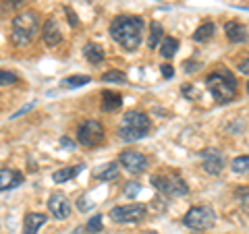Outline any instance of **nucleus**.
<instances>
[{"instance_id":"obj_1","label":"nucleus","mask_w":249,"mask_h":234,"mask_svg":"<svg viewBox=\"0 0 249 234\" xmlns=\"http://www.w3.org/2000/svg\"><path fill=\"white\" fill-rule=\"evenodd\" d=\"M145 23L135 15H121L110 23V37L127 52H135L142 46Z\"/></svg>"},{"instance_id":"obj_2","label":"nucleus","mask_w":249,"mask_h":234,"mask_svg":"<svg viewBox=\"0 0 249 234\" xmlns=\"http://www.w3.org/2000/svg\"><path fill=\"white\" fill-rule=\"evenodd\" d=\"M206 85H208V91L212 93V98L218 104L232 102L239 91V83L235 79V75H232L229 68H222V67L214 68V71L206 77Z\"/></svg>"},{"instance_id":"obj_3","label":"nucleus","mask_w":249,"mask_h":234,"mask_svg":"<svg viewBox=\"0 0 249 234\" xmlns=\"http://www.w3.org/2000/svg\"><path fill=\"white\" fill-rule=\"evenodd\" d=\"M11 42L17 46V48H27V46L34 42L36 33L40 31V15L36 11H25L19 13L17 17L11 23Z\"/></svg>"},{"instance_id":"obj_4","label":"nucleus","mask_w":249,"mask_h":234,"mask_svg":"<svg viewBox=\"0 0 249 234\" xmlns=\"http://www.w3.org/2000/svg\"><path fill=\"white\" fill-rule=\"evenodd\" d=\"M150 131H152L150 116L139 112V110H129V112H124L123 120H121L119 137L124 143H133V141H139V139L147 137Z\"/></svg>"},{"instance_id":"obj_5","label":"nucleus","mask_w":249,"mask_h":234,"mask_svg":"<svg viewBox=\"0 0 249 234\" xmlns=\"http://www.w3.org/2000/svg\"><path fill=\"white\" fill-rule=\"evenodd\" d=\"M152 184L166 197H183L189 193V186L181 178V174H154Z\"/></svg>"},{"instance_id":"obj_6","label":"nucleus","mask_w":249,"mask_h":234,"mask_svg":"<svg viewBox=\"0 0 249 234\" xmlns=\"http://www.w3.org/2000/svg\"><path fill=\"white\" fill-rule=\"evenodd\" d=\"M216 222V214L212 207H206V205H199V207H191L189 212L185 214L183 217V224L191 230H208L212 228Z\"/></svg>"},{"instance_id":"obj_7","label":"nucleus","mask_w":249,"mask_h":234,"mask_svg":"<svg viewBox=\"0 0 249 234\" xmlns=\"http://www.w3.org/2000/svg\"><path fill=\"white\" fill-rule=\"evenodd\" d=\"M106 139V131L98 120H85L77 129V141L85 147H96Z\"/></svg>"},{"instance_id":"obj_8","label":"nucleus","mask_w":249,"mask_h":234,"mask_svg":"<svg viewBox=\"0 0 249 234\" xmlns=\"http://www.w3.org/2000/svg\"><path fill=\"white\" fill-rule=\"evenodd\" d=\"M147 214V207L142 203H129V205H119V207H112L110 217L116 224H135V222H142Z\"/></svg>"},{"instance_id":"obj_9","label":"nucleus","mask_w":249,"mask_h":234,"mask_svg":"<svg viewBox=\"0 0 249 234\" xmlns=\"http://www.w3.org/2000/svg\"><path fill=\"white\" fill-rule=\"evenodd\" d=\"M119 164L124 170H129L131 174H142V172H145V168H147V158L142 151L127 150V151H123L119 155Z\"/></svg>"},{"instance_id":"obj_10","label":"nucleus","mask_w":249,"mask_h":234,"mask_svg":"<svg viewBox=\"0 0 249 234\" xmlns=\"http://www.w3.org/2000/svg\"><path fill=\"white\" fill-rule=\"evenodd\" d=\"M48 209L56 220H67V217L71 216V201L62 193H52L48 199Z\"/></svg>"},{"instance_id":"obj_11","label":"nucleus","mask_w":249,"mask_h":234,"mask_svg":"<svg viewBox=\"0 0 249 234\" xmlns=\"http://www.w3.org/2000/svg\"><path fill=\"white\" fill-rule=\"evenodd\" d=\"M201 158H204V170L208 174H220L222 172V168H224V155L222 151H218V150H204L201 151Z\"/></svg>"},{"instance_id":"obj_12","label":"nucleus","mask_w":249,"mask_h":234,"mask_svg":"<svg viewBox=\"0 0 249 234\" xmlns=\"http://www.w3.org/2000/svg\"><path fill=\"white\" fill-rule=\"evenodd\" d=\"M42 40H44V44L48 46V48H54V46H58L62 42V31H60L58 21L54 17L46 19L44 27H42Z\"/></svg>"},{"instance_id":"obj_13","label":"nucleus","mask_w":249,"mask_h":234,"mask_svg":"<svg viewBox=\"0 0 249 234\" xmlns=\"http://www.w3.org/2000/svg\"><path fill=\"white\" fill-rule=\"evenodd\" d=\"M23 183V174L19 170H11V168H0V193L2 191H11L15 186H19Z\"/></svg>"},{"instance_id":"obj_14","label":"nucleus","mask_w":249,"mask_h":234,"mask_svg":"<svg viewBox=\"0 0 249 234\" xmlns=\"http://www.w3.org/2000/svg\"><path fill=\"white\" fill-rule=\"evenodd\" d=\"M46 220H48L46 214H37V212L27 214L25 220H23V234H37V230L46 224Z\"/></svg>"},{"instance_id":"obj_15","label":"nucleus","mask_w":249,"mask_h":234,"mask_svg":"<svg viewBox=\"0 0 249 234\" xmlns=\"http://www.w3.org/2000/svg\"><path fill=\"white\" fill-rule=\"evenodd\" d=\"M119 164L116 162H110V164H104L100 166L98 170H93V178L96 181H102V183H108V181H116L119 178Z\"/></svg>"},{"instance_id":"obj_16","label":"nucleus","mask_w":249,"mask_h":234,"mask_svg":"<svg viewBox=\"0 0 249 234\" xmlns=\"http://www.w3.org/2000/svg\"><path fill=\"white\" fill-rule=\"evenodd\" d=\"M224 33H227L229 40L235 42V44L247 40V27L241 25V23H237V21H229L227 25H224Z\"/></svg>"},{"instance_id":"obj_17","label":"nucleus","mask_w":249,"mask_h":234,"mask_svg":"<svg viewBox=\"0 0 249 234\" xmlns=\"http://www.w3.org/2000/svg\"><path fill=\"white\" fill-rule=\"evenodd\" d=\"M121 106H123V96L119 91H110V89L102 91V110L104 112H114V110H119Z\"/></svg>"},{"instance_id":"obj_18","label":"nucleus","mask_w":249,"mask_h":234,"mask_svg":"<svg viewBox=\"0 0 249 234\" xmlns=\"http://www.w3.org/2000/svg\"><path fill=\"white\" fill-rule=\"evenodd\" d=\"M81 168L83 166H67V168H60V170H56V172L52 174V181L62 184V183H67V181H71V178H75L77 174L81 172Z\"/></svg>"},{"instance_id":"obj_19","label":"nucleus","mask_w":249,"mask_h":234,"mask_svg":"<svg viewBox=\"0 0 249 234\" xmlns=\"http://www.w3.org/2000/svg\"><path fill=\"white\" fill-rule=\"evenodd\" d=\"M214 35V23L212 21H206V23H201V25L193 31V42H197V44H204V42H208L210 37Z\"/></svg>"},{"instance_id":"obj_20","label":"nucleus","mask_w":249,"mask_h":234,"mask_svg":"<svg viewBox=\"0 0 249 234\" xmlns=\"http://www.w3.org/2000/svg\"><path fill=\"white\" fill-rule=\"evenodd\" d=\"M83 52H85V58H88L91 65H100V62L106 58V54H104V50H102V46H98V44H85Z\"/></svg>"},{"instance_id":"obj_21","label":"nucleus","mask_w":249,"mask_h":234,"mask_svg":"<svg viewBox=\"0 0 249 234\" xmlns=\"http://www.w3.org/2000/svg\"><path fill=\"white\" fill-rule=\"evenodd\" d=\"M162 37H164V29L158 21H154L150 25V40H147V46H150V50H156L158 48V42H162Z\"/></svg>"},{"instance_id":"obj_22","label":"nucleus","mask_w":249,"mask_h":234,"mask_svg":"<svg viewBox=\"0 0 249 234\" xmlns=\"http://www.w3.org/2000/svg\"><path fill=\"white\" fill-rule=\"evenodd\" d=\"M178 50V40H175V37H162L160 42V54L164 58H173L175 54Z\"/></svg>"},{"instance_id":"obj_23","label":"nucleus","mask_w":249,"mask_h":234,"mask_svg":"<svg viewBox=\"0 0 249 234\" xmlns=\"http://www.w3.org/2000/svg\"><path fill=\"white\" fill-rule=\"evenodd\" d=\"M91 81V77L88 75H73V77H67V79H62V87L67 89H75V87H81V85H88Z\"/></svg>"},{"instance_id":"obj_24","label":"nucleus","mask_w":249,"mask_h":234,"mask_svg":"<svg viewBox=\"0 0 249 234\" xmlns=\"http://www.w3.org/2000/svg\"><path fill=\"white\" fill-rule=\"evenodd\" d=\"M104 83H124L127 81V75H124L123 71H106L102 73V77H100Z\"/></svg>"},{"instance_id":"obj_25","label":"nucleus","mask_w":249,"mask_h":234,"mask_svg":"<svg viewBox=\"0 0 249 234\" xmlns=\"http://www.w3.org/2000/svg\"><path fill=\"white\" fill-rule=\"evenodd\" d=\"M247 166H249V155H239V158L232 160V172H247Z\"/></svg>"},{"instance_id":"obj_26","label":"nucleus","mask_w":249,"mask_h":234,"mask_svg":"<svg viewBox=\"0 0 249 234\" xmlns=\"http://www.w3.org/2000/svg\"><path fill=\"white\" fill-rule=\"evenodd\" d=\"M17 81H19V77L15 75V73L0 68V87H6V85H13V83H17Z\"/></svg>"},{"instance_id":"obj_27","label":"nucleus","mask_w":249,"mask_h":234,"mask_svg":"<svg viewBox=\"0 0 249 234\" xmlns=\"http://www.w3.org/2000/svg\"><path fill=\"white\" fill-rule=\"evenodd\" d=\"M23 4H25V0H0L2 11H17V9H21Z\"/></svg>"},{"instance_id":"obj_28","label":"nucleus","mask_w":249,"mask_h":234,"mask_svg":"<svg viewBox=\"0 0 249 234\" xmlns=\"http://www.w3.org/2000/svg\"><path fill=\"white\" fill-rule=\"evenodd\" d=\"M139 191H142V184L139 183H127L124 184V197H129V199H135Z\"/></svg>"},{"instance_id":"obj_29","label":"nucleus","mask_w":249,"mask_h":234,"mask_svg":"<svg viewBox=\"0 0 249 234\" xmlns=\"http://www.w3.org/2000/svg\"><path fill=\"white\" fill-rule=\"evenodd\" d=\"M102 228H104L102 226V216H93L91 220L88 222V230L89 232H102Z\"/></svg>"},{"instance_id":"obj_30","label":"nucleus","mask_w":249,"mask_h":234,"mask_svg":"<svg viewBox=\"0 0 249 234\" xmlns=\"http://www.w3.org/2000/svg\"><path fill=\"white\" fill-rule=\"evenodd\" d=\"M77 207H79V212H89L93 207V201H89L88 195H81L79 201H77Z\"/></svg>"},{"instance_id":"obj_31","label":"nucleus","mask_w":249,"mask_h":234,"mask_svg":"<svg viewBox=\"0 0 249 234\" xmlns=\"http://www.w3.org/2000/svg\"><path fill=\"white\" fill-rule=\"evenodd\" d=\"M160 68H162V75H164V79H173V77H175V68L170 67V65H162Z\"/></svg>"},{"instance_id":"obj_32","label":"nucleus","mask_w":249,"mask_h":234,"mask_svg":"<svg viewBox=\"0 0 249 234\" xmlns=\"http://www.w3.org/2000/svg\"><path fill=\"white\" fill-rule=\"evenodd\" d=\"M65 13H67V17H69V23H71L73 27L79 25V21H77V15H73V11L69 9V6H65Z\"/></svg>"},{"instance_id":"obj_33","label":"nucleus","mask_w":249,"mask_h":234,"mask_svg":"<svg viewBox=\"0 0 249 234\" xmlns=\"http://www.w3.org/2000/svg\"><path fill=\"white\" fill-rule=\"evenodd\" d=\"M199 68H201L199 62H185V71L187 73H196V71H199Z\"/></svg>"},{"instance_id":"obj_34","label":"nucleus","mask_w":249,"mask_h":234,"mask_svg":"<svg viewBox=\"0 0 249 234\" xmlns=\"http://www.w3.org/2000/svg\"><path fill=\"white\" fill-rule=\"evenodd\" d=\"M60 143L65 145V147H71V150H75V143H71V141H69L67 137H62V139H60Z\"/></svg>"},{"instance_id":"obj_35","label":"nucleus","mask_w":249,"mask_h":234,"mask_svg":"<svg viewBox=\"0 0 249 234\" xmlns=\"http://www.w3.org/2000/svg\"><path fill=\"white\" fill-rule=\"evenodd\" d=\"M183 93H185V96H187V98H189V96H193V87L189 89V85H187V83H185V85H183Z\"/></svg>"},{"instance_id":"obj_36","label":"nucleus","mask_w":249,"mask_h":234,"mask_svg":"<svg viewBox=\"0 0 249 234\" xmlns=\"http://www.w3.org/2000/svg\"><path fill=\"white\" fill-rule=\"evenodd\" d=\"M239 68H241V73H243V75H247V60H243V65H241Z\"/></svg>"},{"instance_id":"obj_37","label":"nucleus","mask_w":249,"mask_h":234,"mask_svg":"<svg viewBox=\"0 0 249 234\" xmlns=\"http://www.w3.org/2000/svg\"><path fill=\"white\" fill-rule=\"evenodd\" d=\"M145 234H156V232H145Z\"/></svg>"}]
</instances>
